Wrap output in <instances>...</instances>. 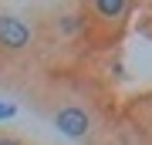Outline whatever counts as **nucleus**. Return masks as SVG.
<instances>
[{"label": "nucleus", "instance_id": "1", "mask_svg": "<svg viewBox=\"0 0 152 145\" xmlns=\"http://www.w3.org/2000/svg\"><path fill=\"white\" fill-rule=\"evenodd\" d=\"M34 47V24L20 14L0 10V54H27Z\"/></svg>", "mask_w": 152, "mask_h": 145}, {"label": "nucleus", "instance_id": "4", "mask_svg": "<svg viewBox=\"0 0 152 145\" xmlns=\"http://www.w3.org/2000/svg\"><path fill=\"white\" fill-rule=\"evenodd\" d=\"M58 27L68 34V37L85 34V31H88V14H85V10H78V14H61V17H58Z\"/></svg>", "mask_w": 152, "mask_h": 145}, {"label": "nucleus", "instance_id": "2", "mask_svg": "<svg viewBox=\"0 0 152 145\" xmlns=\"http://www.w3.org/2000/svg\"><path fill=\"white\" fill-rule=\"evenodd\" d=\"M54 128L61 135H68V138L81 142V138H88V135L95 132V118H91V111H88L85 105L68 101V105H61L54 111Z\"/></svg>", "mask_w": 152, "mask_h": 145}, {"label": "nucleus", "instance_id": "5", "mask_svg": "<svg viewBox=\"0 0 152 145\" xmlns=\"http://www.w3.org/2000/svg\"><path fill=\"white\" fill-rule=\"evenodd\" d=\"M17 115V105H10V101H4V98H0V122H10Z\"/></svg>", "mask_w": 152, "mask_h": 145}, {"label": "nucleus", "instance_id": "3", "mask_svg": "<svg viewBox=\"0 0 152 145\" xmlns=\"http://www.w3.org/2000/svg\"><path fill=\"white\" fill-rule=\"evenodd\" d=\"M85 14H95L108 24V20H122L125 14H132V4L129 0H95V4H88Z\"/></svg>", "mask_w": 152, "mask_h": 145}, {"label": "nucleus", "instance_id": "6", "mask_svg": "<svg viewBox=\"0 0 152 145\" xmlns=\"http://www.w3.org/2000/svg\"><path fill=\"white\" fill-rule=\"evenodd\" d=\"M0 145H27V142H20L17 135H4V132H0Z\"/></svg>", "mask_w": 152, "mask_h": 145}]
</instances>
